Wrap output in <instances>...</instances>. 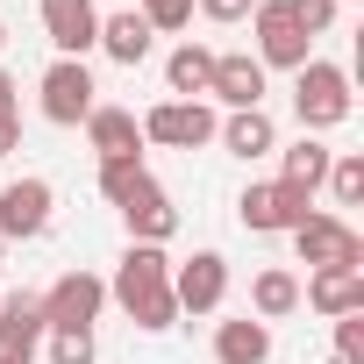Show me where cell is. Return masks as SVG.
Wrapping results in <instances>:
<instances>
[{"label":"cell","instance_id":"obj_25","mask_svg":"<svg viewBox=\"0 0 364 364\" xmlns=\"http://www.w3.org/2000/svg\"><path fill=\"white\" fill-rule=\"evenodd\" d=\"M136 15L157 36H178V29H193V0H136Z\"/></svg>","mask_w":364,"mask_h":364},{"label":"cell","instance_id":"obj_9","mask_svg":"<svg viewBox=\"0 0 364 364\" xmlns=\"http://www.w3.org/2000/svg\"><path fill=\"white\" fill-rule=\"evenodd\" d=\"M36 307H43V328H93L100 307H107V279H93V272L79 264V272H65L50 293H36Z\"/></svg>","mask_w":364,"mask_h":364},{"label":"cell","instance_id":"obj_4","mask_svg":"<svg viewBox=\"0 0 364 364\" xmlns=\"http://www.w3.org/2000/svg\"><path fill=\"white\" fill-rule=\"evenodd\" d=\"M250 36H257V65L264 72H300L307 58H314V36L293 22V8H286V0H257V8H250Z\"/></svg>","mask_w":364,"mask_h":364},{"label":"cell","instance_id":"obj_30","mask_svg":"<svg viewBox=\"0 0 364 364\" xmlns=\"http://www.w3.org/2000/svg\"><path fill=\"white\" fill-rule=\"evenodd\" d=\"M22 150V114H0V157Z\"/></svg>","mask_w":364,"mask_h":364},{"label":"cell","instance_id":"obj_24","mask_svg":"<svg viewBox=\"0 0 364 364\" xmlns=\"http://www.w3.org/2000/svg\"><path fill=\"white\" fill-rule=\"evenodd\" d=\"M321 186H328L336 208H357V200H364V157H357V150H336V164H328Z\"/></svg>","mask_w":364,"mask_h":364},{"label":"cell","instance_id":"obj_12","mask_svg":"<svg viewBox=\"0 0 364 364\" xmlns=\"http://www.w3.org/2000/svg\"><path fill=\"white\" fill-rule=\"evenodd\" d=\"M43 307L36 293H0V364H29L43 350Z\"/></svg>","mask_w":364,"mask_h":364},{"label":"cell","instance_id":"obj_3","mask_svg":"<svg viewBox=\"0 0 364 364\" xmlns=\"http://www.w3.org/2000/svg\"><path fill=\"white\" fill-rule=\"evenodd\" d=\"M307 215H314V193L286 186V178H250V186L236 193V222L250 236H293Z\"/></svg>","mask_w":364,"mask_h":364},{"label":"cell","instance_id":"obj_7","mask_svg":"<svg viewBox=\"0 0 364 364\" xmlns=\"http://www.w3.org/2000/svg\"><path fill=\"white\" fill-rule=\"evenodd\" d=\"M293 250H300V264L307 272H321V264H343V272H364V236L343 222V215H307L300 229H293Z\"/></svg>","mask_w":364,"mask_h":364},{"label":"cell","instance_id":"obj_31","mask_svg":"<svg viewBox=\"0 0 364 364\" xmlns=\"http://www.w3.org/2000/svg\"><path fill=\"white\" fill-rule=\"evenodd\" d=\"M15 93H22V86H15V72H0V114H22V107H15Z\"/></svg>","mask_w":364,"mask_h":364},{"label":"cell","instance_id":"obj_23","mask_svg":"<svg viewBox=\"0 0 364 364\" xmlns=\"http://www.w3.org/2000/svg\"><path fill=\"white\" fill-rule=\"evenodd\" d=\"M143 178H150V164H143V157H100V200H107V208H122V200L143 186Z\"/></svg>","mask_w":364,"mask_h":364},{"label":"cell","instance_id":"obj_32","mask_svg":"<svg viewBox=\"0 0 364 364\" xmlns=\"http://www.w3.org/2000/svg\"><path fill=\"white\" fill-rule=\"evenodd\" d=\"M0 43H8V22H0Z\"/></svg>","mask_w":364,"mask_h":364},{"label":"cell","instance_id":"obj_17","mask_svg":"<svg viewBox=\"0 0 364 364\" xmlns=\"http://www.w3.org/2000/svg\"><path fill=\"white\" fill-rule=\"evenodd\" d=\"M93 50H107L114 65H129V72H136V65L157 50V29H150L136 8H114V15H100V43H93Z\"/></svg>","mask_w":364,"mask_h":364},{"label":"cell","instance_id":"obj_20","mask_svg":"<svg viewBox=\"0 0 364 364\" xmlns=\"http://www.w3.org/2000/svg\"><path fill=\"white\" fill-rule=\"evenodd\" d=\"M208 79H215V50L193 43V36L164 58V93H171V100H208Z\"/></svg>","mask_w":364,"mask_h":364},{"label":"cell","instance_id":"obj_6","mask_svg":"<svg viewBox=\"0 0 364 364\" xmlns=\"http://www.w3.org/2000/svg\"><path fill=\"white\" fill-rule=\"evenodd\" d=\"M215 129H222V114L208 100H157L143 114V143H157V150H208Z\"/></svg>","mask_w":364,"mask_h":364},{"label":"cell","instance_id":"obj_22","mask_svg":"<svg viewBox=\"0 0 364 364\" xmlns=\"http://www.w3.org/2000/svg\"><path fill=\"white\" fill-rule=\"evenodd\" d=\"M293 307H300V279H293L286 264H264V272L250 279V314H257V321H286Z\"/></svg>","mask_w":364,"mask_h":364},{"label":"cell","instance_id":"obj_29","mask_svg":"<svg viewBox=\"0 0 364 364\" xmlns=\"http://www.w3.org/2000/svg\"><path fill=\"white\" fill-rule=\"evenodd\" d=\"M250 8H257V0H193V15H208V22H250Z\"/></svg>","mask_w":364,"mask_h":364},{"label":"cell","instance_id":"obj_15","mask_svg":"<svg viewBox=\"0 0 364 364\" xmlns=\"http://www.w3.org/2000/svg\"><path fill=\"white\" fill-rule=\"evenodd\" d=\"M86 143H93V157H143V122H136V107H114V100H100L86 122Z\"/></svg>","mask_w":364,"mask_h":364},{"label":"cell","instance_id":"obj_14","mask_svg":"<svg viewBox=\"0 0 364 364\" xmlns=\"http://www.w3.org/2000/svg\"><path fill=\"white\" fill-rule=\"evenodd\" d=\"M208 100H222L229 114H236V107H264V65H257L250 50H215Z\"/></svg>","mask_w":364,"mask_h":364},{"label":"cell","instance_id":"obj_11","mask_svg":"<svg viewBox=\"0 0 364 364\" xmlns=\"http://www.w3.org/2000/svg\"><path fill=\"white\" fill-rule=\"evenodd\" d=\"M36 15H43V36H50V50L86 65V50L100 43V8H93V0H36Z\"/></svg>","mask_w":364,"mask_h":364},{"label":"cell","instance_id":"obj_26","mask_svg":"<svg viewBox=\"0 0 364 364\" xmlns=\"http://www.w3.org/2000/svg\"><path fill=\"white\" fill-rule=\"evenodd\" d=\"M43 343H50V364H93V357H100L93 328H50Z\"/></svg>","mask_w":364,"mask_h":364},{"label":"cell","instance_id":"obj_10","mask_svg":"<svg viewBox=\"0 0 364 364\" xmlns=\"http://www.w3.org/2000/svg\"><path fill=\"white\" fill-rule=\"evenodd\" d=\"M171 300H178V314H222V300H229V257L222 250H193L186 264H171Z\"/></svg>","mask_w":364,"mask_h":364},{"label":"cell","instance_id":"obj_13","mask_svg":"<svg viewBox=\"0 0 364 364\" xmlns=\"http://www.w3.org/2000/svg\"><path fill=\"white\" fill-rule=\"evenodd\" d=\"M114 215L129 222V243H171V236H178V208H171V193L157 186V178H143Z\"/></svg>","mask_w":364,"mask_h":364},{"label":"cell","instance_id":"obj_19","mask_svg":"<svg viewBox=\"0 0 364 364\" xmlns=\"http://www.w3.org/2000/svg\"><path fill=\"white\" fill-rule=\"evenodd\" d=\"M215 143L229 150V157H272L279 150V129H272V114L264 107H236V114H222V129H215Z\"/></svg>","mask_w":364,"mask_h":364},{"label":"cell","instance_id":"obj_18","mask_svg":"<svg viewBox=\"0 0 364 364\" xmlns=\"http://www.w3.org/2000/svg\"><path fill=\"white\" fill-rule=\"evenodd\" d=\"M215 364H272V321L257 314L215 321Z\"/></svg>","mask_w":364,"mask_h":364},{"label":"cell","instance_id":"obj_16","mask_svg":"<svg viewBox=\"0 0 364 364\" xmlns=\"http://www.w3.org/2000/svg\"><path fill=\"white\" fill-rule=\"evenodd\" d=\"M300 300H307V307H314L321 321H336V314H364V272H343V264H321V272H307Z\"/></svg>","mask_w":364,"mask_h":364},{"label":"cell","instance_id":"obj_33","mask_svg":"<svg viewBox=\"0 0 364 364\" xmlns=\"http://www.w3.org/2000/svg\"><path fill=\"white\" fill-rule=\"evenodd\" d=\"M0 257H8V243H0Z\"/></svg>","mask_w":364,"mask_h":364},{"label":"cell","instance_id":"obj_2","mask_svg":"<svg viewBox=\"0 0 364 364\" xmlns=\"http://www.w3.org/2000/svg\"><path fill=\"white\" fill-rule=\"evenodd\" d=\"M350 72L328 65V58H307L293 72V114H300V136H321V129H343L350 122Z\"/></svg>","mask_w":364,"mask_h":364},{"label":"cell","instance_id":"obj_1","mask_svg":"<svg viewBox=\"0 0 364 364\" xmlns=\"http://www.w3.org/2000/svg\"><path fill=\"white\" fill-rule=\"evenodd\" d=\"M107 300H114L143 336H164V328L178 321V300H171V257H164V243H129V250H122V264H114V279H107Z\"/></svg>","mask_w":364,"mask_h":364},{"label":"cell","instance_id":"obj_8","mask_svg":"<svg viewBox=\"0 0 364 364\" xmlns=\"http://www.w3.org/2000/svg\"><path fill=\"white\" fill-rule=\"evenodd\" d=\"M50 208H58V193H50V178H8L0 186V243H36L43 229H50Z\"/></svg>","mask_w":364,"mask_h":364},{"label":"cell","instance_id":"obj_5","mask_svg":"<svg viewBox=\"0 0 364 364\" xmlns=\"http://www.w3.org/2000/svg\"><path fill=\"white\" fill-rule=\"evenodd\" d=\"M36 100H43V122L79 129V122L100 107V86H93V72H86L79 58H50V72L36 79Z\"/></svg>","mask_w":364,"mask_h":364},{"label":"cell","instance_id":"obj_28","mask_svg":"<svg viewBox=\"0 0 364 364\" xmlns=\"http://www.w3.org/2000/svg\"><path fill=\"white\" fill-rule=\"evenodd\" d=\"M286 8H293V22H300L307 36H328V29H336V0H286Z\"/></svg>","mask_w":364,"mask_h":364},{"label":"cell","instance_id":"obj_27","mask_svg":"<svg viewBox=\"0 0 364 364\" xmlns=\"http://www.w3.org/2000/svg\"><path fill=\"white\" fill-rule=\"evenodd\" d=\"M336 364H364V314H336Z\"/></svg>","mask_w":364,"mask_h":364},{"label":"cell","instance_id":"obj_21","mask_svg":"<svg viewBox=\"0 0 364 364\" xmlns=\"http://www.w3.org/2000/svg\"><path fill=\"white\" fill-rule=\"evenodd\" d=\"M328 164H336V150H328L321 136H293V143L279 150V178H286V186H300V193H321Z\"/></svg>","mask_w":364,"mask_h":364}]
</instances>
